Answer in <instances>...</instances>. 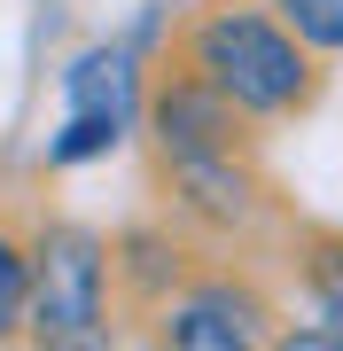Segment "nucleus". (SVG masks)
Segmentation results:
<instances>
[{
  "instance_id": "f03ea898",
  "label": "nucleus",
  "mask_w": 343,
  "mask_h": 351,
  "mask_svg": "<svg viewBox=\"0 0 343 351\" xmlns=\"http://www.w3.org/2000/svg\"><path fill=\"white\" fill-rule=\"evenodd\" d=\"M102 289L110 258L86 226H47L31 242V313L24 328L39 343H94L102 336Z\"/></svg>"
},
{
  "instance_id": "20e7f679",
  "label": "nucleus",
  "mask_w": 343,
  "mask_h": 351,
  "mask_svg": "<svg viewBox=\"0 0 343 351\" xmlns=\"http://www.w3.org/2000/svg\"><path fill=\"white\" fill-rule=\"evenodd\" d=\"M164 343H179V351H250V343H266V304L234 281H211V289L172 304Z\"/></svg>"
},
{
  "instance_id": "7ed1b4c3",
  "label": "nucleus",
  "mask_w": 343,
  "mask_h": 351,
  "mask_svg": "<svg viewBox=\"0 0 343 351\" xmlns=\"http://www.w3.org/2000/svg\"><path fill=\"white\" fill-rule=\"evenodd\" d=\"M156 149L164 164H218L242 149V125H234V101L211 86V78L179 71L164 78V94H156Z\"/></svg>"
},
{
  "instance_id": "6e6552de",
  "label": "nucleus",
  "mask_w": 343,
  "mask_h": 351,
  "mask_svg": "<svg viewBox=\"0 0 343 351\" xmlns=\"http://www.w3.org/2000/svg\"><path fill=\"white\" fill-rule=\"evenodd\" d=\"M125 141V125L117 117H86V110H71V125L55 133V149H47V164H86V156H102V149H117Z\"/></svg>"
},
{
  "instance_id": "1a4fd4ad",
  "label": "nucleus",
  "mask_w": 343,
  "mask_h": 351,
  "mask_svg": "<svg viewBox=\"0 0 343 351\" xmlns=\"http://www.w3.org/2000/svg\"><path fill=\"white\" fill-rule=\"evenodd\" d=\"M273 8L305 47H335L343 55V0H273Z\"/></svg>"
},
{
  "instance_id": "423d86ee",
  "label": "nucleus",
  "mask_w": 343,
  "mask_h": 351,
  "mask_svg": "<svg viewBox=\"0 0 343 351\" xmlns=\"http://www.w3.org/2000/svg\"><path fill=\"white\" fill-rule=\"evenodd\" d=\"M24 313H31V242L0 226V343L24 328Z\"/></svg>"
},
{
  "instance_id": "f257e3e1",
  "label": "nucleus",
  "mask_w": 343,
  "mask_h": 351,
  "mask_svg": "<svg viewBox=\"0 0 343 351\" xmlns=\"http://www.w3.org/2000/svg\"><path fill=\"white\" fill-rule=\"evenodd\" d=\"M188 71L211 78V86L227 94L234 110H250V117H281V110H296V101L312 94L296 32L273 24V16H257V8H211L203 24H195V39H188Z\"/></svg>"
},
{
  "instance_id": "9d476101",
  "label": "nucleus",
  "mask_w": 343,
  "mask_h": 351,
  "mask_svg": "<svg viewBox=\"0 0 343 351\" xmlns=\"http://www.w3.org/2000/svg\"><path fill=\"white\" fill-rule=\"evenodd\" d=\"M164 258H172V250H164L156 234H133V242H125V274H133L140 289H149V297L164 289Z\"/></svg>"
},
{
  "instance_id": "39448f33",
  "label": "nucleus",
  "mask_w": 343,
  "mask_h": 351,
  "mask_svg": "<svg viewBox=\"0 0 343 351\" xmlns=\"http://www.w3.org/2000/svg\"><path fill=\"white\" fill-rule=\"evenodd\" d=\"M63 94H71V110H86V117H117V125H133V55H125V47H86V55L71 63Z\"/></svg>"
},
{
  "instance_id": "0eeeda50",
  "label": "nucleus",
  "mask_w": 343,
  "mask_h": 351,
  "mask_svg": "<svg viewBox=\"0 0 343 351\" xmlns=\"http://www.w3.org/2000/svg\"><path fill=\"white\" fill-rule=\"evenodd\" d=\"M312 289H320V320H328V328H305L296 343H343V242H320Z\"/></svg>"
}]
</instances>
